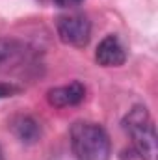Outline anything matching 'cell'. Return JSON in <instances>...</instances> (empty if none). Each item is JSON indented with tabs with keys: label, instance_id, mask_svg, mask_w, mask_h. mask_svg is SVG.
Instances as JSON below:
<instances>
[{
	"label": "cell",
	"instance_id": "52a82bcc",
	"mask_svg": "<svg viewBox=\"0 0 158 160\" xmlns=\"http://www.w3.org/2000/svg\"><path fill=\"white\" fill-rule=\"evenodd\" d=\"M17 54L15 50V45L9 39H4L0 38V67H4L7 62H11V58Z\"/></svg>",
	"mask_w": 158,
	"mask_h": 160
},
{
	"label": "cell",
	"instance_id": "5b68a950",
	"mask_svg": "<svg viewBox=\"0 0 158 160\" xmlns=\"http://www.w3.org/2000/svg\"><path fill=\"white\" fill-rule=\"evenodd\" d=\"M86 97V88L82 82H71L67 86H58L48 89L47 101L50 106L56 108H65V106H77Z\"/></svg>",
	"mask_w": 158,
	"mask_h": 160
},
{
	"label": "cell",
	"instance_id": "7a4b0ae2",
	"mask_svg": "<svg viewBox=\"0 0 158 160\" xmlns=\"http://www.w3.org/2000/svg\"><path fill=\"white\" fill-rule=\"evenodd\" d=\"M125 130L130 134L134 151L141 160H156L158 149H156V130L153 119L147 112L145 106H136L132 108L123 121Z\"/></svg>",
	"mask_w": 158,
	"mask_h": 160
},
{
	"label": "cell",
	"instance_id": "3957f363",
	"mask_svg": "<svg viewBox=\"0 0 158 160\" xmlns=\"http://www.w3.org/2000/svg\"><path fill=\"white\" fill-rule=\"evenodd\" d=\"M56 30L60 39L65 45L82 48L89 43L91 38V22L84 13H67L58 17Z\"/></svg>",
	"mask_w": 158,
	"mask_h": 160
},
{
	"label": "cell",
	"instance_id": "6da1fadb",
	"mask_svg": "<svg viewBox=\"0 0 158 160\" xmlns=\"http://www.w3.org/2000/svg\"><path fill=\"white\" fill-rule=\"evenodd\" d=\"M69 142L73 155L78 160H110V138L99 123L77 121L71 127Z\"/></svg>",
	"mask_w": 158,
	"mask_h": 160
},
{
	"label": "cell",
	"instance_id": "ba28073f",
	"mask_svg": "<svg viewBox=\"0 0 158 160\" xmlns=\"http://www.w3.org/2000/svg\"><path fill=\"white\" fill-rule=\"evenodd\" d=\"M19 88L13 86V84H7V82H0V99H6V97H11L13 93H17Z\"/></svg>",
	"mask_w": 158,
	"mask_h": 160
},
{
	"label": "cell",
	"instance_id": "9c48e42d",
	"mask_svg": "<svg viewBox=\"0 0 158 160\" xmlns=\"http://www.w3.org/2000/svg\"><path fill=\"white\" fill-rule=\"evenodd\" d=\"M84 0H54V4L58 6V8H77V6H80Z\"/></svg>",
	"mask_w": 158,
	"mask_h": 160
},
{
	"label": "cell",
	"instance_id": "277c9868",
	"mask_svg": "<svg viewBox=\"0 0 158 160\" xmlns=\"http://www.w3.org/2000/svg\"><path fill=\"white\" fill-rule=\"evenodd\" d=\"M95 60L102 67H119L126 62V50L117 36L110 34L99 43L95 50Z\"/></svg>",
	"mask_w": 158,
	"mask_h": 160
},
{
	"label": "cell",
	"instance_id": "30bf717a",
	"mask_svg": "<svg viewBox=\"0 0 158 160\" xmlns=\"http://www.w3.org/2000/svg\"><path fill=\"white\" fill-rule=\"evenodd\" d=\"M0 160H4V157H2V151H0Z\"/></svg>",
	"mask_w": 158,
	"mask_h": 160
},
{
	"label": "cell",
	"instance_id": "8992f818",
	"mask_svg": "<svg viewBox=\"0 0 158 160\" xmlns=\"http://www.w3.org/2000/svg\"><path fill=\"white\" fill-rule=\"evenodd\" d=\"M11 128H13L15 136H17L22 143H26V145L36 143V142L41 138L39 123L34 119V118H30V116H19L17 119L13 121Z\"/></svg>",
	"mask_w": 158,
	"mask_h": 160
}]
</instances>
